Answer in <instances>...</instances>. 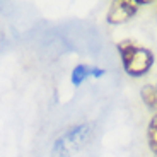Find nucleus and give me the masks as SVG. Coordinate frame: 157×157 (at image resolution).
Instances as JSON below:
<instances>
[{
  "label": "nucleus",
  "instance_id": "nucleus-2",
  "mask_svg": "<svg viewBox=\"0 0 157 157\" xmlns=\"http://www.w3.org/2000/svg\"><path fill=\"white\" fill-rule=\"evenodd\" d=\"M92 128L87 123L72 126L63 135H60L51 147V157H72L75 152L89 144Z\"/></svg>",
  "mask_w": 157,
  "mask_h": 157
},
{
  "label": "nucleus",
  "instance_id": "nucleus-4",
  "mask_svg": "<svg viewBox=\"0 0 157 157\" xmlns=\"http://www.w3.org/2000/svg\"><path fill=\"white\" fill-rule=\"evenodd\" d=\"M104 75V68H96V67H89V65H77L72 72V84L75 87H78L80 84L89 77H102Z\"/></svg>",
  "mask_w": 157,
  "mask_h": 157
},
{
  "label": "nucleus",
  "instance_id": "nucleus-6",
  "mask_svg": "<svg viewBox=\"0 0 157 157\" xmlns=\"http://www.w3.org/2000/svg\"><path fill=\"white\" fill-rule=\"evenodd\" d=\"M147 140H149V147L152 150V154L157 157V113L152 116L147 128Z\"/></svg>",
  "mask_w": 157,
  "mask_h": 157
},
{
  "label": "nucleus",
  "instance_id": "nucleus-1",
  "mask_svg": "<svg viewBox=\"0 0 157 157\" xmlns=\"http://www.w3.org/2000/svg\"><path fill=\"white\" fill-rule=\"evenodd\" d=\"M118 53L121 56V65L130 77H144L154 65V53L145 46L135 44L125 39L116 44Z\"/></svg>",
  "mask_w": 157,
  "mask_h": 157
},
{
  "label": "nucleus",
  "instance_id": "nucleus-7",
  "mask_svg": "<svg viewBox=\"0 0 157 157\" xmlns=\"http://www.w3.org/2000/svg\"><path fill=\"white\" fill-rule=\"evenodd\" d=\"M155 89H157V86H155Z\"/></svg>",
  "mask_w": 157,
  "mask_h": 157
},
{
  "label": "nucleus",
  "instance_id": "nucleus-5",
  "mask_svg": "<svg viewBox=\"0 0 157 157\" xmlns=\"http://www.w3.org/2000/svg\"><path fill=\"white\" fill-rule=\"evenodd\" d=\"M140 98H142V101L145 102V106L149 109L157 113V89H155V86H150V84L144 86L140 90Z\"/></svg>",
  "mask_w": 157,
  "mask_h": 157
},
{
  "label": "nucleus",
  "instance_id": "nucleus-3",
  "mask_svg": "<svg viewBox=\"0 0 157 157\" xmlns=\"http://www.w3.org/2000/svg\"><path fill=\"white\" fill-rule=\"evenodd\" d=\"M145 4H149V2H140V0H116V2H111L106 19L109 24H125L137 14L140 5Z\"/></svg>",
  "mask_w": 157,
  "mask_h": 157
}]
</instances>
